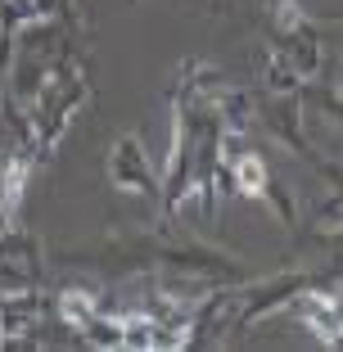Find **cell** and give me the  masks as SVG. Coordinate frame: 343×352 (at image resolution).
I'll list each match as a JSON object with an SVG mask.
<instances>
[{
    "label": "cell",
    "mask_w": 343,
    "mask_h": 352,
    "mask_svg": "<svg viewBox=\"0 0 343 352\" xmlns=\"http://www.w3.org/2000/svg\"><path fill=\"white\" fill-rule=\"evenodd\" d=\"M109 181L118 190H126V195L158 199V176H154V167H149V158H145L135 135H122L113 145V154H109Z\"/></svg>",
    "instance_id": "cell-2"
},
{
    "label": "cell",
    "mask_w": 343,
    "mask_h": 352,
    "mask_svg": "<svg viewBox=\"0 0 343 352\" xmlns=\"http://www.w3.org/2000/svg\"><path fill=\"white\" fill-rule=\"evenodd\" d=\"M226 176H230V186H235L239 195L262 199V204H271V208H276V212L285 217V226L294 221V204H289V195H285V190L276 186V176L267 172V163H262L258 154H230Z\"/></svg>",
    "instance_id": "cell-1"
},
{
    "label": "cell",
    "mask_w": 343,
    "mask_h": 352,
    "mask_svg": "<svg viewBox=\"0 0 343 352\" xmlns=\"http://www.w3.org/2000/svg\"><path fill=\"white\" fill-rule=\"evenodd\" d=\"M294 316L330 348H343V302L334 294H298Z\"/></svg>",
    "instance_id": "cell-3"
},
{
    "label": "cell",
    "mask_w": 343,
    "mask_h": 352,
    "mask_svg": "<svg viewBox=\"0 0 343 352\" xmlns=\"http://www.w3.org/2000/svg\"><path fill=\"white\" fill-rule=\"evenodd\" d=\"M307 95H312V100L321 104L325 113H334V118L343 122V91H307Z\"/></svg>",
    "instance_id": "cell-4"
}]
</instances>
